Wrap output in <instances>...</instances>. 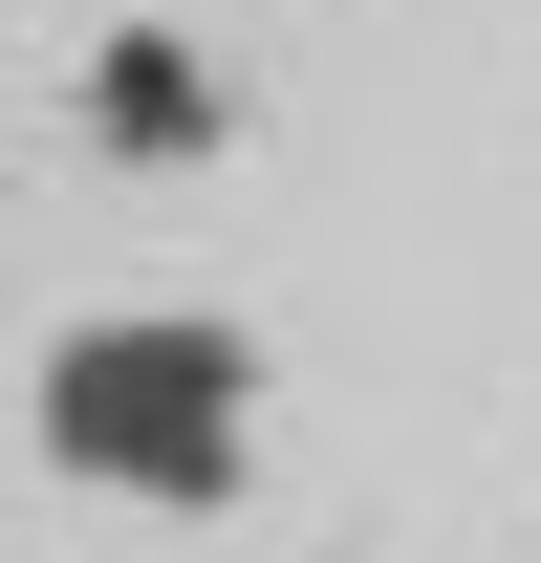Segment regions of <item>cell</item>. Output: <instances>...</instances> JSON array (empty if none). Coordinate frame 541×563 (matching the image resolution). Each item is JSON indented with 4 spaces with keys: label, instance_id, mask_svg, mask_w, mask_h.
<instances>
[{
    "label": "cell",
    "instance_id": "cell-1",
    "mask_svg": "<svg viewBox=\"0 0 541 563\" xmlns=\"http://www.w3.org/2000/svg\"><path fill=\"white\" fill-rule=\"evenodd\" d=\"M44 455H66L87 498H239V455H261V347L217 325V303H109V325H66L44 347Z\"/></svg>",
    "mask_w": 541,
    "mask_h": 563
},
{
    "label": "cell",
    "instance_id": "cell-2",
    "mask_svg": "<svg viewBox=\"0 0 541 563\" xmlns=\"http://www.w3.org/2000/svg\"><path fill=\"white\" fill-rule=\"evenodd\" d=\"M87 131H109V152H152V174H174V152H217V131H239V87H217L196 44H174V22H131V44L87 66Z\"/></svg>",
    "mask_w": 541,
    "mask_h": 563
}]
</instances>
